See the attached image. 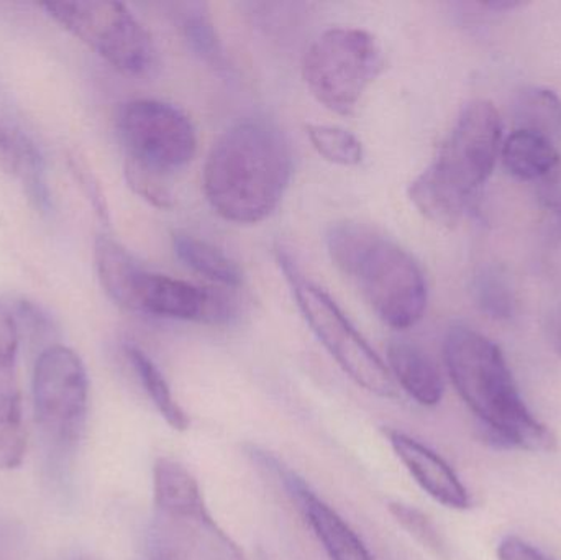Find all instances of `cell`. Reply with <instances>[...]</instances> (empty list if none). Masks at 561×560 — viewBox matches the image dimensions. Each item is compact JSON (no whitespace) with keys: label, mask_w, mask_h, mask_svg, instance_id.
<instances>
[{"label":"cell","mask_w":561,"mask_h":560,"mask_svg":"<svg viewBox=\"0 0 561 560\" xmlns=\"http://www.w3.org/2000/svg\"><path fill=\"white\" fill-rule=\"evenodd\" d=\"M26 450V430L20 390L0 393V470L22 466Z\"/></svg>","instance_id":"ffe728a7"},{"label":"cell","mask_w":561,"mask_h":560,"mask_svg":"<svg viewBox=\"0 0 561 560\" xmlns=\"http://www.w3.org/2000/svg\"><path fill=\"white\" fill-rule=\"evenodd\" d=\"M118 138L130 163L170 176L196 157L197 134L193 121L176 105L137 99L117 112Z\"/></svg>","instance_id":"30bf717a"},{"label":"cell","mask_w":561,"mask_h":560,"mask_svg":"<svg viewBox=\"0 0 561 560\" xmlns=\"http://www.w3.org/2000/svg\"><path fill=\"white\" fill-rule=\"evenodd\" d=\"M0 168L22 183L30 203L39 210L51 209L45 161L35 141L0 111Z\"/></svg>","instance_id":"5bb4252c"},{"label":"cell","mask_w":561,"mask_h":560,"mask_svg":"<svg viewBox=\"0 0 561 560\" xmlns=\"http://www.w3.org/2000/svg\"><path fill=\"white\" fill-rule=\"evenodd\" d=\"M519 130L533 132L561 145V99L546 88H527L517 95L514 104Z\"/></svg>","instance_id":"ac0fdd59"},{"label":"cell","mask_w":561,"mask_h":560,"mask_svg":"<svg viewBox=\"0 0 561 560\" xmlns=\"http://www.w3.org/2000/svg\"><path fill=\"white\" fill-rule=\"evenodd\" d=\"M151 560H247L210 515L196 477L170 457L153 466Z\"/></svg>","instance_id":"277c9868"},{"label":"cell","mask_w":561,"mask_h":560,"mask_svg":"<svg viewBox=\"0 0 561 560\" xmlns=\"http://www.w3.org/2000/svg\"><path fill=\"white\" fill-rule=\"evenodd\" d=\"M173 249L178 259L210 282L219 283L227 288H237L243 283V272L222 250L210 245L206 240L197 239L190 233H174Z\"/></svg>","instance_id":"e0dca14e"},{"label":"cell","mask_w":561,"mask_h":560,"mask_svg":"<svg viewBox=\"0 0 561 560\" xmlns=\"http://www.w3.org/2000/svg\"><path fill=\"white\" fill-rule=\"evenodd\" d=\"M503 125L490 101L468 104L442 145L437 160L419 176L442 201L468 210L473 194L494 171Z\"/></svg>","instance_id":"5b68a950"},{"label":"cell","mask_w":561,"mask_h":560,"mask_svg":"<svg viewBox=\"0 0 561 560\" xmlns=\"http://www.w3.org/2000/svg\"><path fill=\"white\" fill-rule=\"evenodd\" d=\"M125 354H127L128 362L134 367L141 387L147 391L158 413L164 418V421L174 431H186L191 424L190 416L174 400L173 391H171L170 385H168L167 378L163 377L160 368L137 345H127Z\"/></svg>","instance_id":"d6986e66"},{"label":"cell","mask_w":561,"mask_h":560,"mask_svg":"<svg viewBox=\"0 0 561 560\" xmlns=\"http://www.w3.org/2000/svg\"><path fill=\"white\" fill-rule=\"evenodd\" d=\"M46 15L130 78L150 76L158 66L153 38L121 2L65 0L43 3Z\"/></svg>","instance_id":"ba28073f"},{"label":"cell","mask_w":561,"mask_h":560,"mask_svg":"<svg viewBox=\"0 0 561 560\" xmlns=\"http://www.w3.org/2000/svg\"><path fill=\"white\" fill-rule=\"evenodd\" d=\"M549 335L552 341L553 347L559 352L561 357V305L559 308L553 309L549 318Z\"/></svg>","instance_id":"f546056e"},{"label":"cell","mask_w":561,"mask_h":560,"mask_svg":"<svg viewBox=\"0 0 561 560\" xmlns=\"http://www.w3.org/2000/svg\"><path fill=\"white\" fill-rule=\"evenodd\" d=\"M293 148L278 125L243 118L207 155L204 194L222 219L250 226L268 219L293 178Z\"/></svg>","instance_id":"6da1fadb"},{"label":"cell","mask_w":561,"mask_h":560,"mask_svg":"<svg viewBox=\"0 0 561 560\" xmlns=\"http://www.w3.org/2000/svg\"><path fill=\"white\" fill-rule=\"evenodd\" d=\"M474 299L481 311L493 319H510L516 308V299L510 279L501 270L488 266L478 273L473 283Z\"/></svg>","instance_id":"603a6c76"},{"label":"cell","mask_w":561,"mask_h":560,"mask_svg":"<svg viewBox=\"0 0 561 560\" xmlns=\"http://www.w3.org/2000/svg\"><path fill=\"white\" fill-rule=\"evenodd\" d=\"M278 260L304 319L330 357L363 390L381 398L398 397L388 365L369 347L339 306L307 279L289 256L279 253Z\"/></svg>","instance_id":"9c48e42d"},{"label":"cell","mask_w":561,"mask_h":560,"mask_svg":"<svg viewBox=\"0 0 561 560\" xmlns=\"http://www.w3.org/2000/svg\"><path fill=\"white\" fill-rule=\"evenodd\" d=\"M520 5H523V2H516V0H491V2L483 3V7H486V9L497 10V12L517 9Z\"/></svg>","instance_id":"4dcf8cb0"},{"label":"cell","mask_w":561,"mask_h":560,"mask_svg":"<svg viewBox=\"0 0 561 560\" xmlns=\"http://www.w3.org/2000/svg\"><path fill=\"white\" fill-rule=\"evenodd\" d=\"M20 332L12 309L0 299V393L19 390L16 385V357Z\"/></svg>","instance_id":"cb8c5ba5"},{"label":"cell","mask_w":561,"mask_h":560,"mask_svg":"<svg viewBox=\"0 0 561 560\" xmlns=\"http://www.w3.org/2000/svg\"><path fill=\"white\" fill-rule=\"evenodd\" d=\"M389 510H391L392 516L398 519L399 525L409 535L414 536L422 546L431 549L435 555H444V539L438 535L434 523L424 513L419 512L414 506L404 505V503H391Z\"/></svg>","instance_id":"4316f807"},{"label":"cell","mask_w":561,"mask_h":560,"mask_svg":"<svg viewBox=\"0 0 561 560\" xmlns=\"http://www.w3.org/2000/svg\"><path fill=\"white\" fill-rule=\"evenodd\" d=\"M388 368L392 380L422 407H437L445 385L431 355L409 341H392L388 347Z\"/></svg>","instance_id":"9a60e30c"},{"label":"cell","mask_w":561,"mask_h":560,"mask_svg":"<svg viewBox=\"0 0 561 560\" xmlns=\"http://www.w3.org/2000/svg\"><path fill=\"white\" fill-rule=\"evenodd\" d=\"M389 444L427 495L447 508H470V495L455 470L431 447L402 431H386Z\"/></svg>","instance_id":"4fadbf2b"},{"label":"cell","mask_w":561,"mask_h":560,"mask_svg":"<svg viewBox=\"0 0 561 560\" xmlns=\"http://www.w3.org/2000/svg\"><path fill=\"white\" fill-rule=\"evenodd\" d=\"M128 311L178 321L229 324L237 309L222 293L141 268L131 288Z\"/></svg>","instance_id":"8fae6325"},{"label":"cell","mask_w":561,"mask_h":560,"mask_svg":"<svg viewBox=\"0 0 561 560\" xmlns=\"http://www.w3.org/2000/svg\"><path fill=\"white\" fill-rule=\"evenodd\" d=\"M33 410L49 456L66 460L81 441L89 410L84 362L66 345H49L36 357L32 377Z\"/></svg>","instance_id":"52a82bcc"},{"label":"cell","mask_w":561,"mask_h":560,"mask_svg":"<svg viewBox=\"0 0 561 560\" xmlns=\"http://www.w3.org/2000/svg\"><path fill=\"white\" fill-rule=\"evenodd\" d=\"M9 306L12 309L13 318H15L20 338L25 335L32 344L49 342V345H55L51 342L53 335H55V322L45 309L25 298L16 299L13 305Z\"/></svg>","instance_id":"484cf974"},{"label":"cell","mask_w":561,"mask_h":560,"mask_svg":"<svg viewBox=\"0 0 561 560\" xmlns=\"http://www.w3.org/2000/svg\"><path fill=\"white\" fill-rule=\"evenodd\" d=\"M275 467L287 495L302 513L330 560H375L362 538L332 506L327 505L296 473L280 469L278 464Z\"/></svg>","instance_id":"7c38bea8"},{"label":"cell","mask_w":561,"mask_h":560,"mask_svg":"<svg viewBox=\"0 0 561 560\" xmlns=\"http://www.w3.org/2000/svg\"><path fill=\"white\" fill-rule=\"evenodd\" d=\"M125 180L130 190L151 206L158 207V209H171L174 206L173 193H171L167 176L163 174L125 161Z\"/></svg>","instance_id":"d4e9b609"},{"label":"cell","mask_w":561,"mask_h":560,"mask_svg":"<svg viewBox=\"0 0 561 560\" xmlns=\"http://www.w3.org/2000/svg\"><path fill=\"white\" fill-rule=\"evenodd\" d=\"M79 560H88V559H79Z\"/></svg>","instance_id":"1f68e13d"},{"label":"cell","mask_w":561,"mask_h":560,"mask_svg":"<svg viewBox=\"0 0 561 560\" xmlns=\"http://www.w3.org/2000/svg\"><path fill=\"white\" fill-rule=\"evenodd\" d=\"M382 69L381 46L371 33L359 28L327 30L309 46L302 61L310 94L339 115L355 111Z\"/></svg>","instance_id":"8992f818"},{"label":"cell","mask_w":561,"mask_h":560,"mask_svg":"<svg viewBox=\"0 0 561 560\" xmlns=\"http://www.w3.org/2000/svg\"><path fill=\"white\" fill-rule=\"evenodd\" d=\"M180 25L191 49L204 61L220 66L224 62L222 46L217 38L216 26L206 7L186 3L180 10Z\"/></svg>","instance_id":"7402d4cb"},{"label":"cell","mask_w":561,"mask_h":560,"mask_svg":"<svg viewBox=\"0 0 561 560\" xmlns=\"http://www.w3.org/2000/svg\"><path fill=\"white\" fill-rule=\"evenodd\" d=\"M507 173L523 181L549 176L560 164V148L547 138L527 130H516L501 148Z\"/></svg>","instance_id":"2e32d148"},{"label":"cell","mask_w":561,"mask_h":560,"mask_svg":"<svg viewBox=\"0 0 561 560\" xmlns=\"http://www.w3.org/2000/svg\"><path fill=\"white\" fill-rule=\"evenodd\" d=\"M327 252L386 325L401 331L421 321L427 282L408 250L365 224L342 222L330 227Z\"/></svg>","instance_id":"3957f363"},{"label":"cell","mask_w":561,"mask_h":560,"mask_svg":"<svg viewBox=\"0 0 561 560\" xmlns=\"http://www.w3.org/2000/svg\"><path fill=\"white\" fill-rule=\"evenodd\" d=\"M306 134L323 160L339 167H356L363 160V145L356 135L336 125L307 124Z\"/></svg>","instance_id":"44dd1931"},{"label":"cell","mask_w":561,"mask_h":560,"mask_svg":"<svg viewBox=\"0 0 561 560\" xmlns=\"http://www.w3.org/2000/svg\"><path fill=\"white\" fill-rule=\"evenodd\" d=\"M72 171H75L76 178H78L81 186L84 187L89 199H92V206H94L95 213H98L102 219H107L108 213L107 206H105L104 194H102L101 186H99L95 178L92 176L91 171H89L84 164L79 163V161H72Z\"/></svg>","instance_id":"f1b7e54d"},{"label":"cell","mask_w":561,"mask_h":560,"mask_svg":"<svg viewBox=\"0 0 561 560\" xmlns=\"http://www.w3.org/2000/svg\"><path fill=\"white\" fill-rule=\"evenodd\" d=\"M500 560H552L547 558L539 549L517 536H507L497 546Z\"/></svg>","instance_id":"83f0119b"},{"label":"cell","mask_w":561,"mask_h":560,"mask_svg":"<svg viewBox=\"0 0 561 560\" xmlns=\"http://www.w3.org/2000/svg\"><path fill=\"white\" fill-rule=\"evenodd\" d=\"M444 358L451 384L491 443L530 453L556 449V437L530 413L503 352L486 335L463 325L451 328Z\"/></svg>","instance_id":"7a4b0ae2"}]
</instances>
